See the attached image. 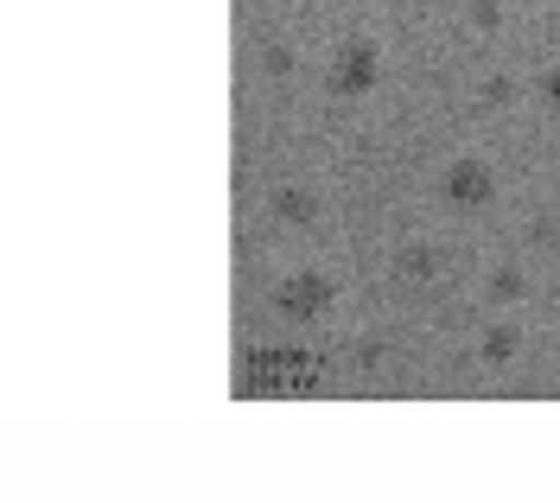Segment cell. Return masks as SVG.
I'll use <instances>...</instances> for the list:
<instances>
[{
    "mask_svg": "<svg viewBox=\"0 0 560 503\" xmlns=\"http://www.w3.org/2000/svg\"><path fill=\"white\" fill-rule=\"evenodd\" d=\"M440 191H446L453 204H465V211H478V204L497 198V173H490L485 160H453V173L440 179Z\"/></svg>",
    "mask_w": 560,
    "mask_h": 503,
    "instance_id": "cell-1",
    "label": "cell"
},
{
    "mask_svg": "<svg viewBox=\"0 0 560 503\" xmlns=\"http://www.w3.org/2000/svg\"><path fill=\"white\" fill-rule=\"evenodd\" d=\"M541 96H548V103L560 108V71H548V77H541Z\"/></svg>",
    "mask_w": 560,
    "mask_h": 503,
    "instance_id": "cell-7",
    "label": "cell"
},
{
    "mask_svg": "<svg viewBox=\"0 0 560 503\" xmlns=\"http://www.w3.org/2000/svg\"><path fill=\"white\" fill-rule=\"evenodd\" d=\"M280 217L287 223H313V198L306 191H280Z\"/></svg>",
    "mask_w": 560,
    "mask_h": 503,
    "instance_id": "cell-4",
    "label": "cell"
},
{
    "mask_svg": "<svg viewBox=\"0 0 560 503\" xmlns=\"http://www.w3.org/2000/svg\"><path fill=\"white\" fill-rule=\"evenodd\" d=\"M370 83H376V51H370V45H345L338 65H331V90H338V96H363Z\"/></svg>",
    "mask_w": 560,
    "mask_h": 503,
    "instance_id": "cell-3",
    "label": "cell"
},
{
    "mask_svg": "<svg viewBox=\"0 0 560 503\" xmlns=\"http://www.w3.org/2000/svg\"><path fill=\"white\" fill-rule=\"evenodd\" d=\"M510 351H516V331H490V338H485V358L490 363H503Z\"/></svg>",
    "mask_w": 560,
    "mask_h": 503,
    "instance_id": "cell-5",
    "label": "cell"
},
{
    "mask_svg": "<svg viewBox=\"0 0 560 503\" xmlns=\"http://www.w3.org/2000/svg\"><path fill=\"white\" fill-rule=\"evenodd\" d=\"M325 306H331V281H325V274L306 268V274L280 281V313H287V319H318Z\"/></svg>",
    "mask_w": 560,
    "mask_h": 503,
    "instance_id": "cell-2",
    "label": "cell"
},
{
    "mask_svg": "<svg viewBox=\"0 0 560 503\" xmlns=\"http://www.w3.org/2000/svg\"><path fill=\"white\" fill-rule=\"evenodd\" d=\"M516 293H523V274H497L490 281V300H516Z\"/></svg>",
    "mask_w": 560,
    "mask_h": 503,
    "instance_id": "cell-6",
    "label": "cell"
}]
</instances>
